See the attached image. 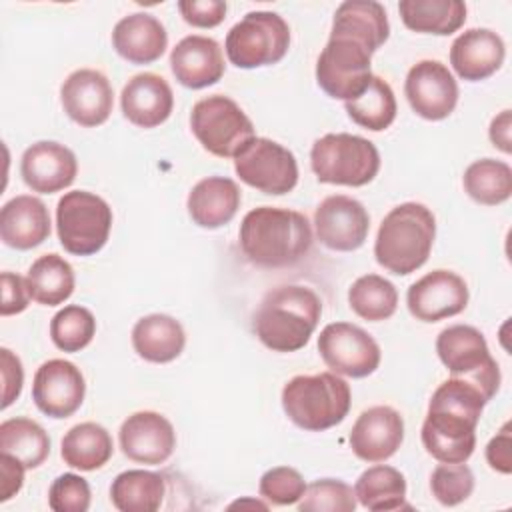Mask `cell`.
<instances>
[{"label":"cell","mask_w":512,"mask_h":512,"mask_svg":"<svg viewBox=\"0 0 512 512\" xmlns=\"http://www.w3.org/2000/svg\"><path fill=\"white\" fill-rule=\"evenodd\" d=\"M506 58V46L500 34L490 28H470L454 38L450 46V64L466 82H480L500 70Z\"/></svg>","instance_id":"23"},{"label":"cell","mask_w":512,"mask_h":512,"mask_svg":"<svg viewBox=\"0 0 512 512\" xmlns=\"http://www.w3.org/2000/svg\"><path fill=\"white\" fill-rule=\"evenodd\" d=\"M322 316V302L312 288L284 284L270 290L254 312L252 328L258 340L274 352L304 348Z\"/></svg>","instance_id":"2"},{"label":"cell","mask_w":512,"mask_h":512,"mask_svg":"<svg viewBox=\"0 0 512 512\" xmlns=\"http://www.w3.org/2000/svg\"><path fill=\"white\" fill-rule=\"evenodd\" d=\"M464 192L482 206H498L512 196V168L494 158L474 160L462 176Z\"/></svg>","instance_id":"36"},{"label":"cell","mask_w":512,"mask_h":512,"mask_svg":"<svg viewBox=\"0 0 512 512\" xmlns=\"http://www.w3.org/2000/svg\"><path fill=\"white\" fill-rule=\"evenodd\" d=\"M488 136L494 148L502 150L504 154L512 152V112L510 110H502L498 116L492 118Z\"/></svg>","instance_id":"49"},{"label":"cell","mask_w":512,"mask_h":512,"mask_svg":"<svg viewBox=\"0 0 512 512\" xmlns=\"http://www.w3.org/2000/svg\"><path fill=\"white\" fill-rule=\"evenodd\" d=\"M350 386L334 372L294 376L282 388V408L302 430L324 432L350 412Z\"/></svg>","instance_id":"4"},{"label":"cell","mask_w":512,"mask_h":512,"mask_svg":"<svg viewBox=\"0 0 512 512\" xmlns=\"http://www.w3.org/2000/svg\"><path fill=\"white\" fill-rule=\"evenodd\" d=\"M510 422H506L500 432L486 446V462L492 470L500 474L512 472V432Z\"/></svg>","instance_id":"47"},{"label":"cell","mask_w":512,"mask_h":512,"mask_svg":"<svg viewBox=\"0 0 512 512\" xmlns=\"http://www.w3.org/2000/svg\"><path fill=\"white\" fill-rule=\"evenodd\" d=\"M50 236V214L46 204L30 194L8 200L0 210V238L16 250L40 246Z\"/></svg>","instance_id":"26"},{"label":"cell","mask_w":512,"mask_h":512,"mask_svg":"<svg viewBox=\"0 0 512 512\" xmlns=\"http://www.w3.org/2000/svg\"><path fill=\"white\" fill-rule=\"evenodd\" d=\"M20 174L32 192L54 194L74 182L78 174V160L68 146L52 140H40L24 150Z\"/></svg>","instance_id":"21"},{"label":"cell","mask_w":512,"mask_h":512,"mask_svg":"<svg viewBox=\"0 0 512 512\" xmlns=\"http://www.w3.org/2000/svg\"><path fill=\"white\" fill-rule=\"evenodd\" d=\"M164 494V476L140 468L120 472L110 486V500L120 512H156Z\"/></svg>","instance_id":"31"},{"label":"cell","mask_w":512,"mask_h":512,"mask_svg":"<svg viewBox=\"0 0 512 512\" xmlns=\"http://www.w3.org/2000/svg\"><path fill=\"white\" fill-rule=\"evenodd\" d=\"M242 504H250V506H256V508H268V502H260V500H236L230 504V508H236V506H242Z\"/></svg>","instance_id":"50"},{"label":"cell","mask_w":512,"mask_h":512,"mask_svg":"<svg viewBox=\"0 0 512 512\" xmlns=\"http://www.w3.org/2000/svg\"><path fill=\"white\" fill-rule=\"evenodd\" d=\"M374 50L360 38L330 30V38L316 62L318 86L336 100H354L370 84Z\"/></svg>","instance_id":"6"},{"label":"cell","mask_w":512,"mask_h":512,"mask_svg":"<svg viewBox=\"0 0 512 512\" xmlns=\"http://www.w3.org/2000/svg\"><path fill=\"white\" fill-rule=\"evenodd\" d=\"M436 352L452 376L472 380L488 394L490 400L498 392L500 368L478 328L468 324L444 328L436 338Z\"/></svg>","instance_id":"10"},{"label":"cell","mask_w":512,"mask_h":512,"mask_svg":"<svg viewBox=\"0 0 512 512\" xmlns=\"http://www.w3.org/2000/svg\"><path fill=\"white\" fill-rule=\"evenodd\" d=\"M96 334L94 314L78 304L64 306L50 320V338L64 352H80Z\"/></svg>","instance_id":"39"},{"label":"cell","mask_w":512,"mask_h":512,"mask_svg":"<svg viewBox=\"0 0 512 512\" xmlns=\"http://www.w3.org/2000/svg\"><path fill=\"white\" fill-rule=\"evenodd\" d=\"M356 500L372 512H390L404 506L406 478L400 470L386 464H376L364 470L354 486Z\"/></svg>","instance_id":"34"},{"label":"cell","mask_w":512,"mask_h":512,"mask_svg":"<svg viewBox=\"0 0 512 512\" xmlns=\"http://www.w3.org/2000/svg\"><path fill=\"white\" fill-rule=\"evenodd\" d=\"M310 166L322 184L356 188L376 178L380 152L374 142L356 134H324L312 144Z\"/></svg>","instance_id":"5"},{"label":"cell","mask_w":512,"mask_h":512,"mask_svg":"<svg viewBox=\"0 0 512 512\" xmlns=\"http://www.w3.org/2000/svg\"><path fill=\"white\" fill-rule=\"evenodd\" d=\"M74 268L60 254H44L32 262L26 274L30 298L42 306H58L74 292Z\"/></svg>","instance_id":"33"},{"label":"cell","mask_w":512,"mask_h":512,"mask_svg":"<svg viewBox=\"0 0 512 512\" xmlns=\"http://www.w3.org/2000/svg\"><path fill=\"white\" fill-rule=\"evenodd\" d=\"M112 452V436L98 422H80L72 426L60 442V456L64 464L82 472L102 468L112 458Z\"/></svg>","instance_id":"29"},{"label":"cell","mask_w":512,"mask_h":512,"mask_svg":"<svg viewBox=\"0 0 512 512\" xmlns=\"http://www.w3.org/2000/svg\"><path fill=\"white\" fill-rule=\"evenodd\" d=\"M238 240L252 264L260 268H286L308 254L312 228L298 210L260 206L242 218Z\"/></svg>","instance_id":"1"},{"label":"cell","mask_w":512,"mask_h":512,"mask_svg":"<svg viewBox=\"0 0 512 512\" xmlns=\"http://www.w3.org/2000/svg\"><path fill=\"white\" fill-rule=\"evenodd\" d=\"M86 382L80 368L64 358L40 364L32 380V400L50 418H68L84 402Z\"/></svg>","instance_id":"16"},{"label":"cell","mask_w":512,"mask_h":512,"mask_svg":"<svg viewBox=\"0 0 512 512\" xmlns=\"http://www.w3.org/2000/svg\"><path fill=\"white\" fill-rule=\"evenodd\" d=\"M234 170L238 178L264 192L282 196L298 184V162L296 156L276 140L254 136L234 156Z\"/></svg>","instance_id":"11"},{"label":"cell","mask_w":512,"mask_h":512,"mask_svg":"<svg viewBox=\"0 0 512 512\" xmlns=\"http://www.w3.org/2000/svg\"><path fill=\"white\" fill-rule=\"evenodd\" d=\"M170 68L174 78L192 90L216 84L226 70L220 44L202 34L184 36L170 52Z\"/></svg>","instance_id":"22"},{"label":"cell","mask_w":512,"mask_h":512,"mask_svg":"<svg viewBox=\"0 0 512 512\" xmlns=\"http://www.w3.org/2000/svg\"><path fill=\"white\" fill-rule=\"evenodd\" d=\"M112 46L130 64H152L166 52L168 32L156 16L134 12L116 22Z\"/></svg>","instance_id":"25"},{"label":"cell","mask_w":512,"mask_h":512,"mask_svg":"<svg viewBox=\"0 0 512 512\" xmlns=\"http://www.w3.org/2000/svg\"><path fill=\"white\" fill-rule=\"evenodd\" d=\"M344 108L352 122L372 132L386 130L398 112L394 90L380 76H372L366 90L358 98L344 102Z\"/></svg>","instance_id":"37"},{"label":"cell","mask_w":512,"mask_h":512,"mask_svg":"<svg viewBox=\"0 0 512 512\" xmlns=\"http://www.w3.org/2000/svg\"><path fill=\"white\" fill-rule=\"evenodd\" d=\"M300 512H354L356 494L352 486L338 478H320L306 486L298 500Z\"/></svg>","instance_id":"40"},{"label":"cell","mask_w":512,"mask_h":512,"mask_svg":"<svg viewBox=\"0 0 512 512\" xmlns=\"http://www.w3.org/2000/svg\"><path fill=\"white\" fill-rule=\"evenodd\" d=\"M0 372H2V408H8L22 392L24 368L20 358L8 350L0 348Z\"/></svg>","instance_id":"45"},{"label":"cell","mask_w":512,"mask_h":512,"mask_svg":"<svg viewBox=\"0 0 512 512\" xmlns=\"http://www.w3.org/2000/svg\"><path fill=\"white\" fill-rule=\"evenodd\" d=\"M404 442V418L392 406H372L364 410L352 430L350 448L364 462H384L392 458Z\"/></svg>","instance_id":"20"},{"label":"cell","mask_w":512,"mask_h":512,"mask_svg":"<svg viewBox=\"0 0 512 512\" xmlns=\"http://www.w3.org/2000/svg\"><path fill=\"white\" fill-rule=\"evenodd\" d=\"M90 484L86 478L66 472L60 474L48 490V506L54 512H86L90 508Z\"/></svg>","instance_id":"43"},{"label":"cell","mask_w":512,"mask_h":512,"mask_svg":"<svg viewBox=\"0 0 512 512\" xmlns=\"http://www.w3.org/2000/svg\"><path fill=\"white\" fill-rule=\"evenodd\" d=\"M24 470L26 466L20 460L0 452V502H8L22 490Z\"/></svg>","instance_id":"48"},{"label":"cell","mask_w":512,"mask_h":512,"mask_svg":"<svg viewBox=\"0 0 512 512\" xmlns=\"http://www.w3.org/2000/svg\"><path fill=\"white\" fill-rule=\"evenodd\" d=\"M0 452L20 460L26 470H34L50 454L48 432L32 418H8L0 424Z\"/></svg>","instance_id":"35"},{"label":"cell","mask_w":512,"mask_h":512,"mask_svg":"<svg viewBox=\"0 0 512 512\" xmlns=\"http://www.w3.org/2000/svg\"><path fill=\"white\" fill-rule=\"evenodd\" d=\"M348 304L356 316L368 322H382L396 312L398 290L380 274H364L352 282Z\"/></svg>","instance_id":"38"},{"label":"cell","mask_w":512,"mask_h":512,"mask_svg":"<svg viewBox=\"0 0 512 512\" xmlns=\"http://www.w3.org/2000/svg\"><path fill=\"white\" fill-rule=\"evenodd\" d=\"M60 102L70 120L84 128H96L110 118L114 90L102 72L80 68L62 82Z\"/></svg>","instance_id":"19"},{"label":"cell","mask_w":512,"mask_h":512,"mask_svg":"<svg viewBox=\"0 0 512 512\" xmlns=\"http://www.w3.org/2000/svg\"><path fill=\"white\" fill-rule=\"evenodd\" d=\"M318 352L334 374L348 378L370 376L382 358L378 342L350 322L326 324L318 336Z\"/></svg>","instance_id":"12"},{"label":"cell","mask_w":512,"mask_h":512,"mask_svg":"<svg viewBox=\"0 0 512 512\" xmlns=\"http://www.w3.org/2000/svg\"><path fill=\"white\" fill-rule=\"evenodd\" d=\"M258 490H260V496L268 504L290 506V504H296L304 496L306 482L296 468L276 466L262 474Z\"/></svg>","instance_id":"42"},{"label":"cell","mask_w":512,"mask_h":512,"mask_svg":"<svg viewBox=\"0 0 512 512\" xmlns=\"http://www.w3.org/2000/svg\"><path fill=\"white\" fill-rule=\"evenodd\" d=\"M112 228V208L86 190L66 192L56 204V232L62 248L74 256H90L104 248Z\"/></svg>","instance_id":"7"},{"label":"cell","mask_w":512,"mask_h":512,"mask_svg":"<svg viewBox=\"0 0 512 512\" xmlns=\"http://www.w3.org/2000/svg\"><path fill=\"white\" fill-rule=\"evenodd\" d=\"M314 228L320 244L336 252L358 250L370 232V216L362 202L334 194L324 198L314 212Z\"/></svg>","instance_id":"15"},{"label":"cell","mask_w":512,"mask_h":512,"mask_svg":"<svg viewBox=\"0 0 512 512\" xmlns=\"http://www.w3.org/2000/svg\"><path fill=\"white\" fill-rule=\"evenodd\" d=\"M468 286L452 270H432L418 278L406 294L410 314L422 322H438L460 314L468 306Z\"/></svg>","instance_id":"17"},{"label":"cell","mask_w":512,"mask_h":512,"mask_svg":"<svg viewBox=\"0 0 512 512\" xmlns=\"http://www.w3.org/2000/svg\"><path fill=\"white\" fill-rule=\"evenodd\" d=\"M2 302H0V314L12 316L20 314L28 308L30 292L26 286V278L14 274V272H2Z\"/></svg>","instance_id":"46"},{"label":"cell","mask_w":512,"mask_h":512,"mask_svg":"<svg viewBox=\"0 0 512 512\" xmlns=\"http://www.w3.org/2000/svg\"><path fill=\"white\" fill-rule=\"evenodd\" d=\"M178 10L186 24L196 28H214L226 18V2L222 0H180Z\"/></svg>","instance_id":"44"},{"label":"cell","mask_w":512,"mask_h":512,"mask_svg":"<svg viewBox=\"0 0 512 512\" xmlns=\"http://www.w3.org/2000/svg\"><path fill=\"white\" fill-rule=\"evenodd\" d=\"M434 238L436 218L430 208L420 202L398 204L380 222L376 262L396 276H408L426 264Z\"/></svg>","instance_id":"3"},{"label":"cell","mask_w":512,"mask_h":512,"mask_svg":"<svg viewBox=\"0 0 512 512\" xmlns=\"http://www.w3.org/2000/svg\"><path fill=\"white\" fill-rule=\"evenodd\" d=\"M478 418L444 406H430L424 418L420 438L426 452L438 462H466L476 448Z\"/></svg>","instance_id":"13"},{"label":"cell","mask_w":512,"mask_h":512,"mask_svg":"<svg viewBox=\"0 0 512 512\" xmlns=\"http://www.w3.org/2000/svg\"><path fill=\"white\" fill-rule=\"evenodd\" d=\"M122 114L140 128H156L166 122L174 108L170 84L154 72L132 76L120 94Z\"/></svg>","instance_id":"24"},{"label":"cell","mask_w":512,"mask_h":512,"mask_svg":"<svg viewBox=\"0 0 512 512\" xmlns=\"http://www.w3.org/2000/svg\"><path fill=\"white\" fill-rule=\"evenodd\" d=\"M226 56L236 68L252 70L280 62L290 48L288 22L268 10L248 12L226 34Z\"/></svg>","instance_id":"8"},{"label":"cell","mask_w":512,"mask_h":512,"mask_svg":"<svg viewBox=\"0 0 512 512\" xmlns=\"http://www.w3.org/2000/svg\"><path fill=\"white\" fill-rule=\"evenodd\" d=\"M398 12L404 26L420 34L448 36L466 22V4L460 0H402Z\"/></svg>","instance_id":"30"},{"label":"cell","mask_w":512,"mask_h":512,"mask_svg":"<svg viewBox=\"0 0 512 512\" xmlns=\"http://www.w3.org/2000/svg\"><path fill=\"white\" fill-rule=\"evenodd\" d=\"M122 454L138 464H164L176 448L172 422L154 410L130 414L118 432Z\"/></svg>","instance_id":"18"},{"label":"cell","mask_w":512,"mask_h":512,"mask_svg":"<svg viewBox=\"0 0 512 512\" xmlns=\"http://www.w3.org/2000/svg\"><path fill=\"white\" fill-rule=\"evenodd\" d=\"M132 346L146 362L166 364L182 354L186 334L176 318L168 314H148L134 324Z\"/></svg>","instance_id":"28"},{"label":"cell","mask_w":512,"mask_h":512,"mask_svg":"<svg viewBox=\"0 0 512 512\" xmlns=\"http://www.w3.org/2000/svg\"><path fill=\"white\" fill-rule=\"evenodd\" d=\"M190 128L202 148L218 158H234L254 138V124L228 96L212 94L192 106Z\"/></svg>","instance_id":"9"},{"label":"cell","mask_w":512,"mask_h":512,"mask_svg":"<svg viewBox=\"0 0 512 512\" xmlns=\"http://www.w3.org/2000/svg\"><path fill=\"white\" fill-rule=\"evenodd\" d=\"M332 30L364 40L374 52L388 40L390 24L386 10L376 0H346L332 18Z\"/></svg>","instance_id":"32"},{"label":"cell","mask_w":512,"mask_h":512,"mask_svg":"<svg viewBox=\"0 0 512 512\" xmlns=\"http://www.w3.org/2000/svg\"><path fill=\"white\" fill-rule=\"evenodd\" d=\"M410 108L424 120H444L458 104V82L446 64L438 60L416 62L404 82Z\"/></svg>","instance_id":"14"},{"label":"cell","mask_w":512,"mask_h":512,"mask_svg":"<svg viewBox=\"0 0 512 512\" xmlns=\"http://www.w3.org/2000/svg\"><path fill=\"white\" fill-rule=\"evenodd\" d=\"M240 200L242 192L232 178L208 176L192 186L186 198V208L194 224L206 230H216L236 216Z\"/></svg>","instance_id":"27"},{"label":"cell","mask_w":512,"mask_h":512,"mask_svg":"<svg viewBox=\"0 0 512 512\" xmlns=\"http://www.w3.org/2000/svg\"><path fill=\"white\" fill-rule=\"evenodd\" d=\"M430 490L442 506H458L474 492V474L466 462H440L430 474Z\"/></svg>","instance_id":"41"}]
</instances>
